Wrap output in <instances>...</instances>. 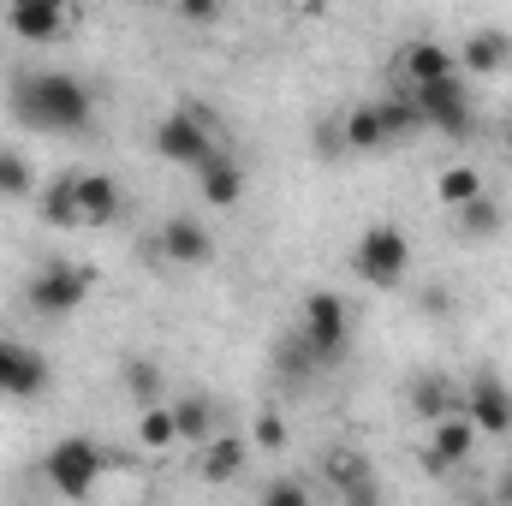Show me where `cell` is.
<instances>
[{
  "mask_svg": "<svg viewBox=\"0 0 512 506\" xmlns=\"http://www.w3.org/2000/svg\"><path fill=\"white\" fill-rule=\"evenodd\" d=\"M12 108H18L24 126L36 131H90V120H96V96L72 72H30V78H18Z\"/></svg>",
  "mask_w": 512,
  "mask_h": 506,
  "instance_id": "cell-1",
  "label": "cell"
},
{
  "mask_svg": "<svg viewBox=\"0 0 512 506\" xmlns=\"http://www.w3.org/2000/svg\"><path fill=\"white\" fill-rule=\"evenodd\" d=\"M102 471H108V453H102L90 435H66V441H54V447H48V459H42L48 489H54V495H66V501H84V495L102 483Z\"/></svg>",
  "mask_w": 512,
  "mask_h": 506,
  "instance_id": "cell-2",
  "label": "cell"
},
{
  "mask_svg": "<svg viewBox=\"0 0 512 506\" xmlns=\"http://www.w3.org/2000/svg\"><path fill=\"white\" fill-rule=\"evenodd\" d=\"M90 286H96V274H90L84 262L54 256V262H42V268L30 274L24 298H30V310H36V316H72V310L90 298Z\"/></svg>",
  "mask_w": 512,
  "mask_h": 506,
  "instance_id": "cell-3",
  "label": "cell"
},
{
  "mask_svg": "<svg viewBox=\"0 0 512 506\" xmlns=\"http://www.w3.org/2000/svg\"><path fill=\"white\" fill-rule=\"evenodd\" d=\"M298 340L310 346L316 364H334V358L352 346V310H346L334 292H310L304 310H298Z\"/></svg>",
  "mask_w": 512,
  "mask_h": 506,
  "instance_id": "cell-4",
  "label": "cell"
},
{
  "mask_svg": "<svg viewBox=\"0 0 512 506\" xmlns=\"http://www.w3.org/2000/svg\"><path fill=\"white\" fill-rule=\"evenodd\" d=\"M352 268H358V280H370V286H399L405 280V268H411V239L399 233V227H364L358 233V251H352Z\"/></svg>",
  "mask_w": 512,
  "mask_h": 506,
  "instance_id": "cell-5",
  "label": "cell"
},
{
  "mask_svg": "<svg viewBox=\"0 0 512 506\" xmlns=\"http://www.w3.org/2000/svg\"><path fill=\"white\" fill-rule=\"evenodd\" d=\"M155 155L197 173L209 155H221V143H215V126H209L197 108H179V114H167V120L155 126Z\"/></svg>",
  "mask_w": 512,
  "mask_h": 506,
  "instance_id": "cell-6",
  "label": "cell"
},
{
  "mask_svg": "<svg viewBox=\"0 0 512 506\" xmlns=\"http://www.w3.org/2000/svg\"><path fill=\"white\" fill-rule=\"evenodd\" d=\"M417 114H423V131H447V137H465L471 131V96L459 78L447 84H429V90H411Z\"/></svg>",
  "mask_w": 512,
  "mask_h": 506,
  "instance_id": "cell-7",
  "label": "cell"
},
{
  "mask_svg": "<svg viewBox=\"0 0 512 506\" xmlns=\"http://www.w3.org/2000/svg\"><path fill=\"white\" fill-rule=\"evenodd\" d=\"M328 483H334L340 506H382V477H376V465L358 447L328 453Z\"/></svg>",
  "mask_w": 512,
  "mask_h": 506,
  "instance_id": "cell-8",
  "label": "cell"
},
{
  "mask_svg": "<svg viewBox=\"0 0 512 506\" xmlns=\"http://www.w3.org/2000/svg\"><path fill=\"white\" fill-rule=\"evenodd\" d=\"M465 423L477 435H512V393L501 376H477L465 387Z\"/></svg>",
  "mask_w": 512,
  "mask_h": 506,
  "instance_id": "cell-9",
  "label": "cell"
},
{
  "mask_svg": "<svg viewBox=\"0 0 512 506\" xmlns=\"http://www.w3.org/2000/svg\"><path fill=\"white\" fill-rule=\"evenodd\" d=\"M42 387H48V358H42L36 346H24V340H6V334H0V393L36 399Z\"/></svg>",
  "mask_w": 512,
  "mask_h": 506,
  "instance_id": "cell-10",
  "label": "cell"
},
{
  "mask_svg": "<svg viewBox=\"0 0 512 506\" xmlns=\"http://www.w3.org/2000/svg\"><path fill=\"white\" fill-rule=\"evenodd\" d=\"M155 251H161V262H173V268H203V262L215 256V239H209V227H203V221L173 215V221H161Z\"/></svg>",
  "mask_w": 512,
  "mask_h": 506,
  "instance_id": "cell-11",
  "label": "cell"
},
{
  "mask_svg": "<svg viewBox=\"0 0 512 506\" xmlns=\"http://www.w3.org/2000/svg\"><path fill=\"white\" fill-rule=\"evenodd\" d=\"M399 78H405V90H429V84H447V78H459V48H447V42H411L405 48V60H399Z\"/></svg>",
  "mask_w": 512,
  "mask_h": 506,
  "instance_id": "cell-12",
  "label": "cell"
},
{
  "mask_svg": "<svg viewBox=\"0 0 512 506\" xmlns=\"http://www.w3.org/2000/svg\"><path fill=\"white\" fill-rule=\"evenodd\" d=\"M471 447H477V429H471L465 417H447V423H435V429H429L423 471H429V477H447V471H459V465L471 459Z\"/></svg>",
  "mask_w": 512,
  "mask_h": 506,
  "instance_id": "cell-13",
  "label": "cell"
},
{
  "mask_svg": "<svg viewBox=\"0 0 512 506\" xmlns=\"http://www.w3.org/2000/svg\"><path fill=\"white\" fill-rule=\"evenodd\" d=\"M66 24H72V18H66V6H48V0H24V6H12V12H6V30H12V36H24V42H54Z\"/></svg>",
  "mask_w": 512,
  "mask_h": 506,
  "instance_id": "cell-14",
  "label": "cell"
},
{
  "mask_svg": "<svg viewBox=\"0 0 512 506\" xmlns=\"http://www.w3.org/2000/svg\"><path fill=\"white\" fill-rule=\"evenodd\" d=\"M197 185H203V197H209L215 209H233V203L245 197V167L221 149V155H209V161L197 167Z\"/></svg>",
  "mask_w": 512,
  "mask_h": 506,
  "instance_id": "cell-15",
  "label": "cell"
},
{
  "mask_svg": "<svg viewBox=\"0 0 512 506\" xmlns=\"http://www.w3.org/2000/svg\"><path fill=\"white\" fill-rule=\"evenodd\" d=\"M78 215L84 227H108L120 215V185L108 173H78Z\"/></svg>",
  "mask_w": 512,
  "mask_h": 506,
  "instance_id": "cell-16",
  "label": "cell"
},
{
  "mask_svg": "<svg viewBox=\"0 0 512 506\" xmlns=\"http://www.w3.org/2000/svg\"><path fill=\"white\" fill-rule=\"evenodd\" d=\"M507 60H512V36L507 30H471L465 48H459V66H471V72H501Z\"/></svg>",
  "mask_w": 512,
  "mask_h": 506,
  "instance_id": "cell-17",
  "label": "cell"
},
{
  "mask_svg": "<svg viewBox=\"0 0 512 506\" xmlns=\"http://www.w3.org/2000/svg\"><path fill=\"white\" fill-rule=\"evenodd\" d=\"M435 197H441V209L465 215L471 203H483V197H489V185H483V173H477V167H447V173L435 179Z\"/></svg>",
  "mask_w": 512,
  "mask_h": 506,
  "instance_id": "cell-18",
  "label": "cell"
},
{
  "mask_svg": "<svg viewBox=\"0 0 512 506\" xmlns=\"http://www.w3.org/2000/svg\"><path fill=\"white\" fill-rule=\"evenodd\" d=\"M36 203H42L48 227H84V215H78V173H60L48 191H36Z\"/></svg>",
  "mask_w": 512,
  "mask_h": 506,
  "instance_id": "cell-19",
  "label": "cell"
},
{
  "mask_svg": "<svg viewBox=\"0 0 512 506\" xmlns=\"http://www.w3.org/2000/svg\"><path fill=\"white\" fill-rule=\"evenodd\" d=\"M411 411L435 429V423H447V417H459L453 411V387H447V376H417L411 381Z\"/></svg>",
  "mask_w": 512,
  "mask_h": 506,
  "instance_id": "cell-20",
  "label": "cell"
},
{
  "mask_svg": "<svg viewBox=\"0 0 512 506\" xmlns=\"http://www.w3.org/2000/svg\"><path fill=\"white\" fill-rule=\"evenodd\" d=\"M340 143H346V149H358V155H376V149H387V131H382L376 102H370V108H352V114L340 120Z\"/></svg>",
  "mask_w": 512,
  "mask_h": 506,
  "instance_id": "cell-21",
  "label": "cell"
},
{
  "mask_svg": "<svg viewBox=\"0 0 512 506\" xmlns=\"http://www.w3.org/2000/svg\"><path fill=\"white\" fill-rule=\"evenodd\" d=\"M245 471V441L239 435H215L209 447H203V477L209 483H233Z\"/></svg>",
  "mask_w": 512,
  "mask_h": 506,
  "instance_id": "cell-22",
  "label": "cell"
},
{
  "mask_svg": "<svg viewBox=\"0 0 512 506\" xmlns=\"http://www.w3.org/2000/svg\"><path fill=\"white\" fill-rule=\"evenodd\" d=\"M173 423H179V441H197V447H209V441L221 435L209 399H179V405H173Z\"/></svg>",
  "mask_w": 512,
  "mask_h": 506,
  "instance_id": "cell-23",
  "label": "cell"
},
{
  "mask_svg": "<svg viewBox=\"0 0 512 506\" xmlns=\"http://www.w3.org/2000/svg\"><path fill=\"white\" fill-rule=\"evenodd\" d=\"M376 114H382L387 143H405V137H417V131H423V114H417L411 90H405V96H382V102H376Z\"/></svg>",
  "mask_w": 512,
  "mask_h": 506,
  "instance_id": "cell-24",
  "label": "cell"
},
{
  "mask_svg": "<svg viewBox=\"0 0 512 506\" xmlns=\"http://www.w3.org/2000/svg\"><path fill=\"white\" fill-rule=\"evenodd\" d=\"M137 441L155 453V447H173L179 441V423H173V405H143L137 411Z\"/></svg>",
  "mask_w": 512,
  "mask_h": 506,
  "instance_id": "cell-25",
  "label": "cell"
},
{
  "mask_svg": "<svg viewBox=\"0 0 512 506\" xmlns=\"http://www.w3.org/2000/svg\"><path fill=\"white\" fill-rule=\"evenodd\" d=\"M0 197H36V167L18 149H0Z\"/></svg>",
  "mask_w": 512,
  "mask_h": 506,
  "instance_id": "cell-26",
  "label": "cell"
},
{
  "mask_svg": "<svg viewBox=\"0 0 512 506\" xmlns=\"http://www.w3.org/2000/svg\"><path fill=\"white\" fill-rule=\"evenodd\" d=\"M459 227H465L471 239H495V233L507 227V215H501V203H495V197H483V203H471V209L459 215Z\"/></svg>",
  "mask_w": 512,
  "mask_h": 506,
  "instance_id": "cell-27",
  "label": "cell"
},
{
  "mask_svg": "<svg viewBox=\"0 0 512 506\" xmlns=\"http://www.w3.org/2000/svg\"><path fill=\"white\" fill-rule=\"evenodd\" d=\"M256 506H310V489L298 483V477H274L268 489H262V501Z\"/></svg>",
  "mask_w": 512,
  "mask_h": 506,
  "instance_id": "cell-28",
  "label": "cell"
},
{
  "mask_svg": "<svg viewBox=\"0 0 512 506\" xmlns=\"http://www.w3.org/2000/svg\"><path fill=\"white\" fill-rule=\"evenodd\" d=\"M256 447H286V423H280L274 411L256 417Z\"/></svg>",
  "mask_w": 512,
  "mask_h": 506,
  "instance_id": "cell-29",
  "label": "cell"
},
{
  "mask_svg": "<svg viewBox=\"0 0 512 506\" xmlns=\"http://www.w3.org/2000/svg\"><path fill=\"white\" fill-rule=\"evenodd\" d=\"M126 376H131V393H143V405H161L155 399V364H131Z\"/></svg>",
  "mask_w": 512,
  "mask_h": 506,
  "instance_id": "cell-30",
  "label": "cell"
},
{
  "mask_svg": "<svg viewBox=\"0 0 512 506\" xmlns=\"http://www.w3.org/2000/svg\"><path fill=\"white\" fill-rule=\"evenodd\" d=\"M179 12H185L191 24H215V18H221V6H203V0H191V6H179Z\"/></svg>",
  "mask_w": 512,
  "mask_h": 506,
  "instance_id": "cell-31",
  "label": "cell"
},
{
  "mask_svg": "<svg viewBox=\"0 0 512 506\" xmlns=\"http://www.w3.org/2000/svg\"><path fill=\"white\" fill-rule=\"evenodd\" d=\"M501 506H512V471L501 477Z\"/></svg>",
  "mask_w": 512,
  "mask_h": 506,
  "instance_id": "cell-32",
  "label": "cell"
},
{
  "mask_svg": "<svg viewBox=\"0 0 512 506\" xmlns=\"http://www.w3.org/2000/svg\"><path fill=\"white\" fill-rule=\"evenodd\" d=\"M507 149H512V126H507Z\"/></svg>",
  "mask_w": 512,
  "mask_h": 506,
  "instance_id": "cell-33",
  "label": "cell"
}]
</instances>
